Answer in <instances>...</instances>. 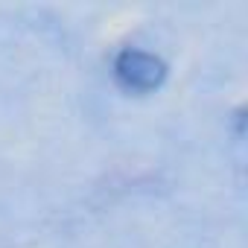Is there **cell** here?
<instances>
[{
  "label": "cell",
  "mask_w": 248,
  "mask_h": 248,
  "mask_svg": "<svg viewBox=\"0 0 248 248\" xmlns=\"http://www.w3.org/2000/svg\"><path fill=\"white\" fill-rule=\"evenodd\" d=\"M114 73H117V82L126 88V91H135V93H146L152 88H158L167 76V67L158 56L152 53H143V50H123L117 56V64H114Z\"/></svg>",
  "instance_id": "cell-1"
}]
</instances>
